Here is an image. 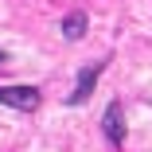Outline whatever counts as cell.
I'll list each match as a JSON object with an SVG mask.
<instances>
[{
	"instance_id": "6da1fadb",
	"label": "cell",
	"mask_w": 152,
	"mask_h": 152,
	"mask_svg": "<svg viewBox=\"0 0 152 152\" xmlns=\"http://www.w3.org/2000/svg\"><path fill=\"white\" fill-rule=\"evenodd\" d=\"M0 105L31 113V109H39V90L35 86H0Z\"/></svg>"
},
{
	"instance_id": "277c9868",
	"label": "cell",
	"mask_w": 152,
	"mask_h": 152,
	"mask_svg": "<svg viewBox=\"0 0 152 152\" xmlns=\"http://www.w3.org/2000/svg\"><path fill=\"white\" fill-rule=\"evenodd\" d=\"M58 31H63L66 39H82L86 35V12H70L63 23H58Z\"/></svg>"
},
{
	"instance_id": "7a4b0ae2",
	"label": "cell",
	"mask_w": 152,
	"mask_h": 152,
	"mask_svg": "<svg viewBox=\"0 0 152 152\" xmlns=\"http://www.w3.org/2000/svg\"><path fill=\"white\" fill-rule=\"evenodd\" d=\"M102 70H105V63H94V66H86V70L78 74V86H74V94H70L66 102H70V105H82L90 94H94V82H98V74H102Z\"/></svg>"
},
{
	"instance_id": "5b68a950",
	"label": "cell",
	"mask_w": 152,
	"mask_h": 152,
	"mask_svg": "<svg viewBox=\"0 0 152 152\" xmlns=\"http://www.w3.org/2000/svg\"><path fill=\"white\" fill-rule=\"evenodd\" d=\"M4 63H8V51H0V66H4Z\"/></svg>"
},
{
	"instance_id": "3957f363",
	"label": "cell",
	"mask_w": 152,
	"mask_h": 152,
	"mask_svg": "<svg viewBox=\"0 0 152 152\" xmlns=\"http://www.w3.org/2000/svg\"><path fill=\"white\" fill-rule=\"evenodd\" d=\"M105 137H109V144H125V121H121V102H109L105 105Z\"/></svg>"
}]
</instances>
